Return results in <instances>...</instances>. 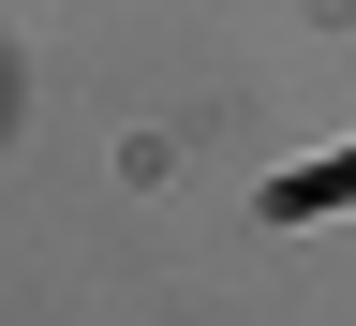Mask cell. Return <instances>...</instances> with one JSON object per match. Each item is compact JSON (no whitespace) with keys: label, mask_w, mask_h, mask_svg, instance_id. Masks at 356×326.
I'll list each match as a JSON object with an SVG mask.
<instances>
[{"label":"cell","mask_w":356,"mask_h":326,"mask_svg":"<svg viewBox=\"0 0 356 326\" xmlns=\"http://www.w3.org/2000/svg\"><path fill=\"white\" fill-rule=\"evenodd\" d=\"M341 193H356V149L312 163V178H282V193H267V222H312V208H341Z\"/></svg>","instance_id":"1"}]
</instances>
